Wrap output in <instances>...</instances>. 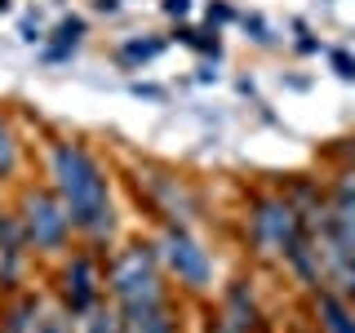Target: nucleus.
Here are the masks:
<instances>
[{
  "instance_id": "obj_1",
  "label": "nucleus",
  "mask_w": 355,
  "mask_h": 333,
  "mask_svg": "<svg viewBox=\"0 0 355 333\" xmlns=\"http://www.w3.org/2000/svg\"><path fill=\"white\" fill-rule=\"evenodd\" d=\"M44 173H49V187L62 200L76 236L89 240L94 249L111 244V236H116V196H111L107 164L85 142L58 138L44 151Z\"/></svg>"
},
{
  "instance_id": "obj_2",
  "label": "nucleus",
  "mask_w": 355,
  "mask_h": 333,
  "mask_svg": "<svg viewBox=\"0 0 355 333\" xmlns=\"http://www.w3.org/2000/svg\"><path fill=\"white\" fill-rule=\"evenodd\" d=\"M107 266V298L116 311L129 307H151L164 302L169 293V275H164L160 258H155V244L151 240H129L120 249H111V258H103Z\"/></svg>"
},
{
  "instance_id": "obj_3",
  "label": "nucleus",
  "mask_w": 355,
  "mask_h": 333,
  "mask_svg": "<svg viewBox=\"0 0 355 333\" xmlns=\"http://www.w3.org/2000/svg\"><path fill=\"white\" fill-rule=\"evenodd\" d=\"M244 236L262 262H288V253L306 240L302 209L288 191H258L244 209Z\"/></svg>"
},
{
  "instance_id": "obj_4",
  "label": "nucleus",
  "mask_w": 355,
  "mask_h": 333,
  "mask_svg": "<svg viewBox=\"0 0 355 333\" xmlns=\"http://www.w3.org/2000/svg\"><path fill=\"white\" fill-rule=\"evenodd\" d=\"M14 218L22 227V240H27L31 258H62L71 249V218H67L62 200L53 196L49 182H31L18 191V205H14Z\"/></svg>"
},
{
  "instance_id": "obj_5",
  "label": "nucleus",
  "mask_w": 355,
  "mask_h": 333,
  "mask_svg": "<svg viewBox=\"0 0 355 333\" xmlns=\"http://www.w3.org/2000/svg\"><path fill=\"white\" fill-rule=\"evenodd\" d=\"M155 244V258H160L164 275L182 289V293H209L214 289V253L200 244V236L191 227H178V222H164Z\"/></svg>"
},
{
  "instance_id": "obj_6",
  "label": "nucleus",
  "mask_w": 355,
  "mask_h": 333,
  "mask_svg": "<svg viewBox=\"0 0 355 333\" xmlns=\"http://www.w3.org/2000/svg\"><path fill=\"white\" fill-rule=\"evenodd\" d=\"M53 302H58L67 316L85 320L94 307L107 302V266H103V249H67L58 280H53Z\"/></svg>"
},
{
  "instance_id": "obj_7",
  "label": "nucleus",
  "mask_w": 355,
  "mask_h": 333,
  "mask_svg": "<svg viewBox=\"0 0 355 333\" xmlns=\"http://www.w3.org/2000/svg\"><path fill=\"white\" fill-rule=\"evenodd\" d=\"M138 196L147 200L151 218L164 222H178V227H191V222L205 214V196L191 178L173 173V169H160V164H138V178H133Z\"/></svg>"
},
{
  "instance_id": "obj_8",
  "label": "nucleus",
  "mask_w": 355,
  "mask_h": 333,
  "mask_svg": "<svg viewBox=\"0 0 355 333\" xmlns=\"http://www.w3.org/2000/svg\"><path fill=\"white\" fill-rule=\"evenodd\" d=\"M0 333H71V316L49 298L18 289L0 302Z\"/></svg>"
},
{
  "instance_id": "obj_9",
  "label": "nucleus",
  "mask_w": 355,
  "mask_h": 333,
  "mask_svg": "<svg viewBox=\"0 0 355 333\" xmlns=\"http://www.w3.org/2000/svg\"><path fill=\"white\" fill-rule=\"evenodd\" d=\"M214 316L231 333H266V311H262V302H258V293H253L249 280H231L227 289H222Z\"/></svg>"
},
{
  "instance_id": "obj_10",
  "label": "nucleus",
  "mask_w": 355,
  "mask_h": 333,
  "mask_svg": "<svg viewBox=\"0 0 355 333\" xmlns=\"http://www.w3.org/2000/svg\"><path fill=\"white\" fill-rule=\"evenodd\" d=\"M27 266H31V249L22 240L14 209H0V293L5 298L27 284Z\"/></svg>"
},
{
  "instance_id": "obj_11",
  "label": "nucleus",
  "mask_w": 355,
  "mask_h": 333,
  "mask_svg": "<svg viewBox=\"0 0 355 333\" xmlns=\"http://www.w3.org/2000/svg\"><path fill=\"white\" fill-rule=\"evenodd\" d=\"M329 218H333V231L355 249V147L342 151V169L329 187Z\"/></svg>"
},
{
  "instance_id": "obj_12",
  "label": "nucleus",
  "mask_w": 355,
  "mask_h": 333,
  "mask_svg": "<svg viewBox=\"0 0 355 333\" xmlns=\"http://www.w3.org/2000/svg\"><path fill=\"white\" fill-rule=\"evenodd\" d=\"M120 333H182V311L173 298L151 307H129L120 311Z\"/></svg>"
},
{
  "instance_id": "obj_13",
  "label": "nucleus",
  "mask_w": 355,
  "mask_h": 333,
  "mask_svg": "<svg viewBox=\"0 0 355 333\" xmlns=\"http://www.w3.org/2000/svg\"><path fill=\"white\" fill-rule=\"evenodd\" d=\"M315 333H355V311L338 289H315Z\"/></svg>"
},
{
  "instance_id": "obj_14",
  "label": "nucleus",
  "mask_w": 355,
  "mask_h": 333,
  "mask_svg": "<svg viewBox=\"0 0 355 333\" xmlns=\"http://www.w3.org/2000/svg\"><path fill=\"white\" fill-rule=\"evenodd\" d=\"M80 40H85V18H62L58 27H53V40L44 44V58L49 62L71 58V53L80 49Z\"/></svg>"
},
{
  "instance_id": "obj_15",
  "label": "nucleus",
  "mask_w": 355,
  "mask_h": 333,
  "mask_svg": "<svg viewBox=\"0 0 355 333\" xmlns=\"http://www.w3.org/2000/svg\"><path fill=\"white\" fill-rule=\"evenodd\" d=\"M18 173H22V142L9 125V116L0 111V182H14Z\"/></svg>"
},
{
  "instance_id": "obj_16",
  "label": "nucleus",
  "mask_w": 355,
  "mask_h": 333,
  "mask_svg": "<svg viewBox=\"0 0 355 333\" xmlns=\"http://www.w3.org/2000/svg\"><path fill=\"white\" fill-rule=\"evenodd\" d=\"M76 333H120V311L111 302L94 307L85 320H76Z\"/></svg>"
},
{
  "instance_id": "obj_17",
  "label": "nucleus",
  "mask_w": 355,
  "mask_h": 333,
  "mask_svg": "<svg viewBox=\"0 0 355 333\" xmlns=\"http://www.w3.org/2000/svg\"><path fill=\"white\" fill-rule=\"evenodd\" d=\"M160 49H164V40H155V36H151V40H129V44H120V62H125V67L151 62Z\"/></svg>"
},
{
  "instance_id": "obj_18",
  "label": "nucleus",
  "mask_w": 355,
  "mask_h": 333,
  "mask_svg": "<svg viewBox=\"0 0 355 333\" xmlns=\"http://www.w3.org/2000/svg\"><path fill=\"white\" fill-rule=\"evenodd\" d=\"M333 67H338V76H342V80H355V62L347 58V53H333Z\"/></svg>"
},
{
  "instance_id": "obj_19",
  "label": "nucleus",
  "mask_w": 355,
  "mask_h": 333,
  "mask_svg": "<svg viewBox=\"0 0 355 333\" xmlns=\"http://www.w3.org/2000/svg\"><path fill=\"white\" fill-rule=\"evenodd\" d=\"M164 14H169V18H187V14H191V0H164Z\"/></svg>"
},
{
  "instance_id": "obj_20",
  "label": "nucleus",
  "mask_w": 355,
  "mask_h": 333,
  "mask_svg": "<svg viewBox=\"0 0 355 333\" xmlns=\"http://www.w3.org/2000/svg\"><path fill=\"white\" fill-rule=\"evenodd\" d=\"M205 333H231L227 325H222V320L214 316V311H209V320H205Z\"/></svg>"
},
{
  "instance_id": "obj_21",
  "label": "nucleus",
  "mask_w": 355,
  "mask_h": 333,
  "mask_svg": "<svg viewBox=\"0 0 355 333\" xmlns=\"http://www.w3.org/2000/svg\"><path fill=\"white\" fill-rule=\"evenodd\" d=\"M98 9H103V14H116V9H120V0H98Z\"/></svg>"
},
{
  "instance_id": "obj_22",
  "label": "nucleus",
  "mask_w": 355,
  "mask_h": 333,
  "mask_svg": "<svg viewBox=\"0 0 355 333\" xmlns=\"http://www.w3.org/2000/svg\"><path fill=\"white\" fill-rule=\"evenodd\" d=\"M0 14H9V0H0Z\"/></svg>"
},
{
  "instance_id": "obj_23",
  "label": "nucleus",
  "mask_w": 355,
  "mask_h": 333,
  "mask_svg": "<svg viewBox=\"0 0 355 333\" xmlns=\"http://www.w3.org/2000/svg\"><path fill=\"white\" fill-rule=\"evenodd\" d=\"M297 333H315V329H297Z\"/></svg>"
}]
</instances>
